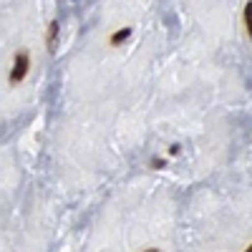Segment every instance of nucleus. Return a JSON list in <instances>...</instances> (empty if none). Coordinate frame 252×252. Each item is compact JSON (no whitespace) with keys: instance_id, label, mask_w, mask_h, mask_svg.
Masks as SVG:
<instances>
[{"instance_id":"obj_6","label":"nucleus","mask_w":252,"mask_h":252,"mask_svg":"<svg viewBox=\"0 0 252 252\" xmlns=\"http://www.w3.org/2000/svg\"><path fill=\"white\" fill-rule=\"evenodd\" d=\"M146 252H159V250H146Z\"/></svg>"},{"instance_id":"obj_1","label":"nucleus","mask_w":252,"mask_h":252,"mask_svg":"<svg viewBox=\"0 0 252 252\" xmlns=\"http://www.w3.org/2000/svg\"><path fill=\"white\" fill-rule=\"evenodd\" d=\"M26 73H28V56H26V53H18V56H15V68H13V73H10V81H13V83L23 81Z\"/></svg>"},{"instance_id":"obj_2","label":"nucleus","mask_w":252,"mask_h":252,"mask_svg":"<svg viewBox=\"0 0 252 252\" xmlns=\"http://www.w3.org/2000/svg\"><path fill=\"white\" fill-rule=\"evenodd\" d=\"M129 35H131V31H129V28H124V31L114 33V38H111V43H114V46H119L121 40H126V38H129Z\"/></svg>"},{"instance_id":"obj_5","label":"nucleus","mask_w":252,"mask_h":252,"mask_svg":"<svg viewBox=\"0 0 252 252\" xmlns=\"http://www.w3.org/2000/svg\"><path fill=\"white\" fill-rule=\"evenodd\" d=\"M245 252H252V245H250V247H247V250H245Z\"/></svg>"},{"instance_id":"obj_3","label":"nucleus","mask_w":252,"mask_h":252,"mask_svg":"<svg viewBox=\"0 0 252 252\" xmlns=\"http://www.w3.org/2000/svg\"><path fill=\"white\" fill-rule=\"evenodd\" d=\"M56 35H58V23H51V33H48V48H56Z\"/></svg>"},{"instance_id":"obj_4","label":"nucleus","mask_w":252,"mask_h":252,"mask_svg":"<svg viewBox=\"0 0 252 252\" xmlns=\"http://www.w3.org/2000/svg\"><path fill=\"white\" fill-rule=\"evenodd\" d=\"M245 23H247V31L252 35V3H247V8H245Z\"/></svg>"}]
</instances>
